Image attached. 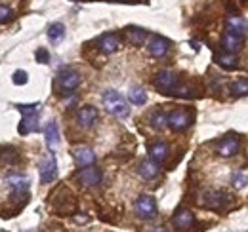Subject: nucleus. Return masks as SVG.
<instances>
[{
	"label": "nucleus",
	"instance_id": "20",
	"mask_svg": "<svg viewBox=\"0 0 248 232\" xmlns=\"http://www.w3.org/2000/svg\"><path fill=\"white\" fill-rule=\"evenodd\" d=\"M44 137H46V145L50 150H56L60 146V130L56 122H48L46 130H44Z\"/></svg>",
	"mask_w": 248,
	"mask_h": 232
},
{
	"label": "nucleus",
	"instance_id": "34",
	"mask_svg": "<svg viewBox=\"0 0 248 232\" xmlns=\"http://www.w3.org/2000/svg\"><path fill=\"white\" fill-rule=\"evenodd\" d=\"M109 2H143V0H109Z\"/></svg>",
	"mask_w": 248,
	"mask_h": 232
},
{
	"label": "nucleus",
	"instance_id": "27",
	"mask_svg": "<svg viewBox=\"0 0 248 232\" xmlns=\"http://www.w3.org/2000/svg\"><path fill=\"white\" fill-rule=\"evenodd\" d=\"M128 99H130L134 105H143V103L147 101V93H145L143 87H132V89L128 91Z\"/></svg>",
	"mask_w": 248,
	"mask_h": 232
},
{
	"label": "nucleus",
	"instance_id": "2",
	"mask_svg": "<svg viewBox=\"0 0 248 232\" xmlns=\"http://www.w3.org/2000/svg\"><path fill=\"white\" fill-rule=\"evenodd\" d=\"M17 111L23 115V120L19 124V133L21 135H29L32 131L38 130V113H40V105L32 103V105H17Z\"/></svg>",
	"mask_w": 248,
	"mask_h": 232
},
{
	"label": "nucleus",
	"instance_id": "16",
	"mask_svg": "<svg viewBox=\"0 0 248 232\" xmlns=\"http://www.w3.org/2000/svg\"><path fill=\"white\" fill-rule=\"evenodd\" d=\"M149 54L156 59H162L166 54H168V50H170V42L166 40V38H162V36H151V40H149Z\"/></svg>",
	"mask_w": 248,
	"mask_h": 232
},
{
	"label": "nucleus",
	"instance_id": "28",
	"mask_svg": "<svg viewBox=\"0 0 248 232\" xmlns=\"http://www.w3.org/2000/svg\"><path fill=\"white\" fill-rule=\"evenodd\" d=\"M2 150H4V152H0V160H2V162L10 164V166H14V164L19 162V154H17V150H16L14 146H6V148H2Z\"/></svg>",
	"mask_w": 248,
	"mask_h": 232
},
{
	"label": "nucleus",
	"instance_id": "17",
	"mask_svg": "<svg viewBox=\"0 0 248 232\" xmlns=\"http://www.w3.org/2000/svg\"><path fill=\"white\" fill-rule=\"evenodd\" d=\"M221 46H223V50L227 54H237L243 48V38L237 36V34H233V32H229V30H225L223 32V38H221Z\"/></svg>",
	"mask_w": 248,
	"mask_h": 232
},
{
	"label": "nucleus",
	"instance_id": "30",
	"mask_svg": "<svg viewBox=\"0 0 248 232\" xmlns=\"http://www.w3.org/2000/svg\"><path fill=\"white\" fill-rule=\"evenodd\" d=\"M231 183H233L235 188H245L248 185V175L243 174V172H235L231 175Z\"/></svg>",
	"mask_w": 248,
	"mask_h": 232
},
{
	"label": "nucleus",
	"instance_id": "9",
	"mask_svg": "<svg viewBox=\"0 0 248 232\" xmlns=\"http://www.w3.org/2000/svg\"><path fill=\"white\" fill-rule=\"evenodd\" d=\"M56 177H58V162H56L54 152H50V154L42 160V164H40V183L48 185V183H52Z\"/></svg>",
	"mask_w": 248,
	"mask_h": 232
},
{
	"label": "nucleus",
	"instance_id": "19",
	"mask_svg": "<svg viewBox=\"0 0 248 232\" xmlns=\"http://www.w3.org/2000/svg\"><path fill=\"white\" fill-rule=\"evenodd\" d=\"M225 30H229V32H233V34L245 38V32H247L245 19H243L241 15H229V17L225 19Z\"/></svg>",
	"mask_w": 248,
	"mask_h": 232
},
{
	"label": "nucleus",
	"instance_id": "35",
	"mask_svg": "<svg viewBox=\"0 0 248 232\" xmlns=\"http://www.w3.org/2000/svg\"><path fill=\"white\" fill-rule=\"evenodd\" d=\"M153 232H164V231H162V229H158V231H153Z\"/></svg>",
	"mask_w": 248,
	"mask_h": 232
},
{
	"label": "nucleus",
	"instance_id": "24",
	"mask_svg": "<svg viewBox=\"0 0 248 232\" xmlns=\"http://www.w3.org/2000/svg\"><path fill=\"white\" fill-rule=\"evenodd\" d=\"M140 175H141L143 179H147V181L155 179L156 175H158V164L153 162V160H145V162H141V166H140Z\"/></svg>",
	"mask_w": 248,
	"mask_h": 232
},
{
	"label": "nucleus",
	"instance_id": "4",
	"mask_svg": "<svg viewBox=\"0 0 248 232\" xmlns=\"http://www.w3.org/2000/svg\"><path fill=\"white\" fill-rule=\"evenodd\" d=\"M80 84V74L73 69H63L60 71L58 78H56V87H58V93L67 95L71 91H75Z\"/></svg>",
	"mask_w": 248,
	"mask_h": 232
},
{
	"label": "nucleus",
	"instance_id": "31",
	"mask_svg": "<svg viewBox=\"0 0 248 232\" xmlns=\"http://www.w3.org/2000/svg\"><path fill=\"white\" fill-rule=\"evenodd\" d=\"M14 19V12L8 6H0V25H6Z\"/></svg>",
	"mask_w": 248,
	"mask_h": 232
},
{
	"label": "nucleus",
	"instance_id": "23",
	"mask_svg": "<svg viewBox=\"0 0 248 232\" xmlns=\"http://www.w3.org/2000/svg\"><path fill=\"white\" fill-rule=\"evenodd\" d=\"M126 36H128V42L132 46H143V42L147 38V32L141 27H128L126 29Z\"/></svg>",
	"mask_w": 248,
	"mask_h": 232
},
{
	"label": "nucleus",
	"instance_id": "32",
	"mask_svg": "<svg viewBox=\"0 0 248 232\" xmlns=\"http://www.w3.org/2000/svg\"><path fill=\"white\" fill-rule=\"evenodd\" d=\"M12 80H14V84H16V86H23V84H27V80H29V78H27V72H25V71H16Z\"/></svg>",
	"mask_w": 248,
	"mask_h": 232
},
{
	"label": "nucleus",
	"instance_id": "33",
	"mask_svg": "<svg viewBox=\"0 0 248 232\" xmlns=\"http://www.w3.org/2000/svg\"><path fill=\"white\" fill-rule=\"evenodd\" d=\"M36 61H38V63H48V61H50V54H48V50H44V48L36 50Z\"/></svg>",
	"mask_w": 248,
	"mask_h": 232
},
{
	"label": "nucleus",
	"instance_id": "8",
	"mask_svg": "<svg viewBox=\"0 0 248 232\" xmlns=\"http://www.w3.org/2000/svg\"><path fill=\"white\" fill-rule=\"evenodd\" d=\"M191 122H193V116L189 111H184V109L168 115V128H172L174 131H186L191 126Z\"/></svg>",
	"mask_w": 248,
	"mask_h": 232
},
{
	"label": "nucleus",
	"instance_id": "5",
	"mask_svg": "<svg viewBox=\"0 0 248 232\" xmlns=\"http://www.w3.org/2000/svg\"><path fill=\"white\" fill-rule=\"evenodd\" d=\"M153 84H155V87L160 93H164V95H170V93H172V95H174V89L180 84V78H178V74L172 72V71H160L155 76Z\"/></svg>",
	"mask_w": 248,
	"mask_h": 232
},
{
	"label": "nucleus",
	"instance_id": "7",
	"mask_svg": "<svg viewBox=\"0 0 248 232\" xmlns=\"http://www.w3.org/2000/svg\"><path fill=\"white\" fill-rule=\"evenodd\" d=\"M101 179H103L101 170H99V168H93V166L82 168V170L77 174V181H78L82 187H88V188L97 187V185L101 183Z\"/></svg>",
	"mask_w": 248,
	"mask_h": 232
},
{
	"label": "nucleus",
	"instance_id": "1",
	"mask_svg": "<svg viewBox=\"0 0 248 232\" xmlns=\"http://www.w3.org/2000/svg\"><path fill=\"white\" fill-rule=\"evenodd\" d=\"M101 101H103V107H105L113 116H117V118H126V116L130 115L128 103L124 101L123 95H121L119 91H115V89H107V91L103 93Z\"/></svg>",
	"mask_w": 248,
	"mask_h": 232
},
{
	"label": "nucleus",
	"instance_id": "21",
	"mask_svg": "<svg viewBox=\"0 0 248 232\" xmlns=\"http://www.w3.org/2000/svg\"><path fill=\"white\" fill-rule=\"evenodd\" d=\"M168 145L162 143V141H156L153 145L149 146V154H151V160L156 162V164H162L166 158H168Z\"/></svg>",
	"mask_w": 248,
	"mask_h": 232
},
{
	"label": "nucleus",
	"instance_id": "6",
	"mask_svg": "<svg viewBox=\"0 0 248 232\" xmlns=\"http://www.w3.org/2000/svg\"><path fill=\"white\" fill-rule=\"evenodd\" d=\"M134 209H136L138 217L143 219V221H151V219H155L156 213H158L155 198H153V196H147V194H143V196H140V198L136 200Z\"/></svg>",
	"mask_w": 248,
	"mask_h": 232
},
{
	"label": "nucleus",
	"instance_id": "14",
	"mask_svg": "<svg viewBox=\"0 0 248 232\" xmlns=\"http://www.w3.org/2000/svg\"><path fill=\"white\" fill-rule=\"evenodd\" d=\"M172 225L176 227V231L186 232L195 225V215L189 209H178L176 215L172 217Z\"/></svg>",
	"mask_w": 248,
	"mask_h": 232
},
{
	"label": "nucleus",
	"instance_id": "22",
	"mask_svg": "<svg viewBox=\"0 0 248 232\" xmlns=\"http://www.w3.org/2000/svg\"><path fill=\"white\" fill-rule=\"evenodd\" d=\"M217 65L221 67V69H225V71H235V69H239V59L235 58V54H219L214 58Z\"/></svg>",
	"mask_w": 248,
	"mask_h": 232
},
{
	"label": "nucleus",
	"instance_id": "10",
	"mask_svg": "<svg viewBox=\"0 0 248 232\" xmlns=\"http://www.w3.org/2000/svg\"><path fill=\"white\" fill-rule=\"evenodd\" d=\"M239 148H241V139L237 135H227L225 139H221L217 143L216 152L217 156H221V158H231V156H235L239 152Z\"/></svg>",
	"mask_w": 248,
	"mask_h": 232
},
{
	"label": "nucleus",
	"instance_id": "12",
	"mask_svg": "<svg viewBox=\"0 0 248 232\" xmlns=\"http://www.w3.org/2000/svg\"><path fill=\"white\" fill-rule=\"evenodd\" d=\"M97 48L103 54H115L121 48V38L115 32H105L97 38Z\"/></svg>",
	"mask_w": 248,
	"mask_h": 232
},
{
	"label": "nucleus",
	"instance_id": "11",
	"mask_svg": "<svg viewBox=\"0 0 248 232\" xmlns=\"http://www.w3.org/2000/svg\"><path fill=\"white\" fill-rule=\"evenodd\" d=\"M63 196H60V192H56L54 194V209L60 213V215H67V213H71L73 209H75V200H73V194L69 192V190H65L62 188Z\"/></svg>",
	"mask_w": 248,
	"mask_h": 232
},
{
	"label": "nucleus",
	"instance_id": "25",
	"mask_svg": "<svg viewBox=\"0 0 248 232\" xmlns=\"http://www.w3.org/2000/svg\"><path fill=\"white\" fill-rule=\"evenodd\" d=\"M63 36H65V27H63V23H52L50 29H48V38H50V42H52V44H58V42L63 40Z\"/></svg>",
	"mask_w": 248,
	"mask_h": 232
},
{
	"label": "nucleus",
	"instance_id": "29",
	"mask_svg": "<svg viewBox=\"0 0 248 232\" xmlns=\"http://www.w3.org/2000/svg\"><path fill=\"white\" fill-rule=\"evenodd\" d=\"M149 122H151V126L155 130H164L168 126V115H164L162 111H155L149 118Z\"/></svg>",
	"mask_w": 248,
	"mask_h": 232
},
{
	"label": "nucleus",
	"instance_id": "15",
	"mask_svg": "<svg viewBox=\"0 0 248 232\" xmlns=\"http://www.w3.org/2000/svg\"><path fill=\"white\" fill-rule=\"evenodd\" d=\"M73 158H75L78 168H88V166H92L93 162H95V154H93L92 148H88V146H77L73 150Z\"/></svg>",
	"mask_w": 248,
	"mask_h": 232
},
{
	"label": "nucleus",
	"instance_id": "3",
	"mask_svg": "<svg viewBox=\"0 0 248 232\" xmlns=\"http://www.w3.org/2000/svg\"><path fill=\"white\" fill-rule=\"evenodd\" d=\"M202 205L214 211H227L229 207H233V196L227 194L225 190H208L204 194Z\"/></svg>",
	"mask_w": 248,
	"mask_h": 232
},
{
	"label": "nucleus",
	"instance_id": "26",
	"mask_svg": "<svg viewBox=\"0 0 248 232\" xmlns=\"http://www.w3.org/2000/svg\"><path fill=\"white\" fill-rule=\"evenodd\" d=\"M229 91L233 93V97H245V95H248V80L247 78L235 80V82L229 86Z\"/></svg>",
	"mask_w": 248,
	"mask_h": 232
},
{
	"label": "nucleus",
	"instance_id": "18",
	"mask_svg": "<svg viewBox=\"0 0 248 232\" xmlns=\"http://www.w3.org/2000/svg\"><path fill=\"white\" fill-rule=\"evenodd\" d=\"M6 183L12 187V192H27L29 188V177L21 174H10L6 177Z\"/></svg>",
	"mask_w": 248,
	"mask_h": 232
},
{
	"label": "nucleus",
	"instance_id": "13",
	"mask_svg": "<svg viewBox=\"0 0 248 232\" xmlns=\"http://www.w3.org/2000/svg\"><path fill=\"white\" fill-rule=\"evenodd\" d=\"M97 118H99L97 109L88 105V107H82V109L77 113V124H78L82 130H90L93 124L97 122Z\"/></svg>",
	"mask_w": 248,
	"mask_h": 232
}]
</instances>
